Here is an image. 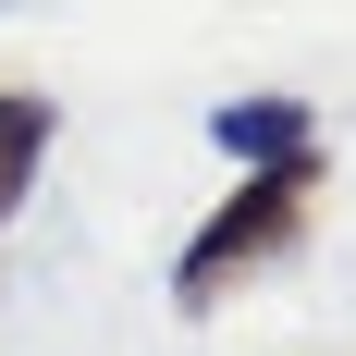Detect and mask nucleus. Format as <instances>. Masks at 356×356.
Here are the masks:
<instances>
[{"label":"nucleus","mask_w":356,"mask_h":356,"mask_svg":"<svg viewBox=\"0 0 356 356\" xmlns=\"http://www.w3.org/2000/svg\"><path fill=\"white\" fill-rule=\"evenodd\" d=\"M307 221H320V147H307V160H270V172H246L209 221H197V234H184V258H172V307H184V320L234 307L246 283H270V270L307 246Z\"/></svg>","instance_id":"obj_1"},{"label":"nucleus","mask_w":356,"mask_h":356,"mask_svg":"<svg viewBox=\"0 0 356 356\" xmlns=\"http://www.w3.org/2000/svg\"><path fill=\"white\" fill-rule=\"evenodd\" d=\"M209 136H221V160L270 172V160H307V147H320V123H307V99H221Z\"/></svg>","instance_id":"obj_2"},{"label":"nucleus","mask_w":356,"mask_h":356,"mask_svg":"<svg viewBox=\"0 0 356 356\" xmlns=\"http://www.w3.org/2000/svg\"><path fill=\"white\" fill-rule=\"evenodd\" d=\"M49 136H62V111L25 99V86H0V234H13V209H25L37 160H49Z\"/></svg>","instance_id":"obj_3"}]
</instances>
